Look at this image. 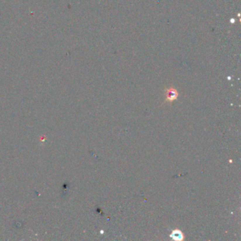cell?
<instances>
[{
    "label": "cell",
    "mask_w": 241,
    "mask_h": 241,
    "mask_svg": "<svg viewBox=\"0 0 241 241\" xmlns=\"http://www.w3.org/2000/svg\"><path fill=\"white\" fill-rule=\"evenodd\" d=\"M170 237L174 240L181 241L184 239V235H183L181 230H178V229H175L170 235Z\"/></svg>",
    "instance_id": "2"
},
{
    "label": "cell",
    "mask_w": 241,
    "mask_h": 241,
    "mask_svg": "<svg viewBox=\"0 0 241 241\" xmlns=\"http://www.w3.org/2000/svg\"><path fill=\"white\" fill-rule=\"evenodd\" d=\"M165 96H166V100L165 102H168V103H171L178 96V93L175 89L173 88H168V89H166L165 91Z\"/></svg>",
    "instance_id": "1"
}]
</instances>
